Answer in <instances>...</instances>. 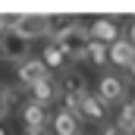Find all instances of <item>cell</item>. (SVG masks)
<instances>
[{
	"instance_id": "6da1fadb",
	"label": "cell",
	"mask_w": 135,
	"mask_h": 135,
	"mask_svg": "<svg viewBox=\"0 0 135 135\" xmlns=\"http://www.w3.org/2000/svg\"><path fill=\"white\" fill-rule=\"evenodd\" d=\"M6 32H13L22 41L32 38H47V16L38 13H25V16H6Z\"/></svg>"
},
{
	"instance_id": "7a4b0ae2",
	"label": "cell",
	"mask_w": 135,
	"mask_h": 135,
	"mask_svg": "<svg viewBox=\"0 0 135 135\" xmlns=\"http://www.w3.org/2000/svg\"><path fill=\"white\" fill-rule=\"evenodd\" d=\"M57 44L63 47V54L69 57V63H75V60H85L91 38H88V28L79 22V25H72L66 35H60V38H57Z\"/></svg>"
},
{
	"instance_id": "3957f363",
	"label": "cell",
	"mask_w": 135,
	"mask_h": 135,
	"mask_svg": "<svg viewBox=\"0 0 135 135\" xmlns=\"http://www.w3.org/2000/svg\"><path fill=\"white\" fill-rule=\"evenodd\" d=\"M0 60L3 63H25L28 60V41L16 38L13 32L0 35Z\"/></svg>"
},
{
	"instance_id": "277c9868",
	"label": "cell",
	"mask_w": 135,
	"mask_h": 135,
	"mask_svg": "<svg viewBox=\"0 0 135 135\" xmlns=\"http://www.w3.org/2000/svg\"><path fill=\"white\" fill-rule=\"evenodd\" d=\"M98 98H101L107 107L123 104L126 101V82H123L119 75H101V82H98Z\"/></svg>"
},
{
	"instance_id": "5b68a950",
	"label": "cell",
	"mask_w": 135,
	"mask_h": 135,
	"mask_svg": "<svg viewBox=\"0 0 135 135\" xmlns=\"http://www.w3.org/2000/svg\"><path fill=\"white\" fill-rule=\"evenodd\" d=\"M50 72H47V66L41 63V57H28L25 63H19V69H16V79H19V85L22 88H35L41 79H47Z\"/></svg>"
},
{
	"instance_id": "8992f818",
	"label": "cell",
	"mask_w": 135,
	"mask_h": 135,
	"mask_svg": "<svg viewBox=\"0 0 135 135\" xmlns=\"http://www.w3.org/2000/svg\"><path fill=\"white\" fill-rule=\"evenodd\" d=\"M88 38L110 47L113 41H119V22H113V19H94L88 25Z\"/></svg>"
},
{
	"instance_id": "52a82bcc",
	"label": "cell",
	"mask_w": 135,
	"mask_h": 135,
	"mask_svg": "<svg viewBox=\"0 0 135 135\" xmlns=\"http://www.w3.org/2000/svg\"><path fill=\"white\" fill-rule=\"evenodd\" d=\"M79 119H88V123H101L107 119V104L98 98V94H91V91H85L82 94V110H79Z\"/></svg>"
},
{
	"instance_id": "ba28073f",
	"label": "cell",
	"mask_w": 135,
	"mask_h": 135,
	"mask_svg": "<svg viewBox=\"0 0 135 135\" xmlns=\"http://www.w3.org/2000/svg\"><path fill=\"white\" fill-rule=\"evenodd\" d=\"M22 119H25V129H47L54 116L47 113V107H41L35 101H25L22 104Z\"/></svg>"
},
{
	"instance_id": "9c48e42d",
	"label": "cell",
	"mask_w": 135,
	"mask_h": 135,
	"mask_svg": "<svg viewBox=\"0 0 135 135\" xmlns=\"http://www.w3.org/2000/svg\"><path fill=\"white\" fill-rule=\"evenodd\" d=\"M57 85H60V94H63V98H82V94L88 91V82H85V75H82V72H75V69L63 72Z\"/></svg>"
},
{
	"instance_id": "30bf717a",
	"label": "cell",
	"mask_w": 135,
	"mask_h": 135,
	"mask_svg": "<svg viewBox=\"0 0 135 135\" xmlns=\"http://www.w3.org/2000/svg\"><path fill=\"white\" fill-rule=\"evenodd\" d=\"M135 60V44L129 41V38H119V41H113L110 44V63L119 69H129Z\"/></svg>"
},
{
	"instance_id": "8fae6325",
	"label": "cell",
	"mask_w": 135,
	"mask_h": 135,
	"mask_svg": "<svg viewBox=\"0 0 135 135\" xmlns=\"http://www.w3.org/2000/svg\"><path fill=\"white\" fill-rule=\"evenodd\" d=\"M32 91V98L28 101H35V104H41V107H47L50 101H57L60 98V85H57V79L54 75H47V79H41L35 88H28Z\"/></svg>"
},
{
	"instance_id": "7c38bea8",
	"label": "cell",
	"mask_w": 135,
	"mask_h": 135,
	"mask_svg": "<svg viewBox=\"0 0 135 135\" xmlns=\"http://www.w3.org/2000/svg\"><path fill=\"white\" fill-rule=\"evenodd\" d=\"M41 63L47 66V72H50V69H66V72H69V57L63 54V47H60L57 41L44 44V54H41Z\"/></svg>"
},
{
	"instance_id": "4fadbf2b",
	"label": "cell",
	"mask_w": 135,
	"mask_h": 135,
	"mask_svg": "<svg viewBox=\"0 0 135 135\" xmlns=\"http://www.w3.org/2000/svg\"><path fill=\"white\" fill-rule=\"evenodd\" d=\"M50 126H54V135H79L82 119H79L75 113H69V110H60V113L50 119Z\"/></svg>"
},
{
	"instance_id": "5bb4252c",
	"label": "cell",
	"mask_w": 135,
	"mask_h": 135,
	"mask_svg": "<svg viewBox=\"0 0 135 135\" xmlns=\"http://www.w3.org/2000/svg\"><path fill=\"white\" fill-rule=\"evenodd\" d=\"M72 25H79V19L75 16H47V38L50 41H57L60 35H66Z\"/></svg>"
},
{
	"instance_id": "9a60e30c",
	"label": "cell",
	"mask_w": 135,
	"mask_h": 135,
	"mask_svg": "<svg viewBox=\"0 0 135 135\" xmlns=\"http://www.w3.org/2000/svg\"><path fill=\"white\" fill-rule=\"evenodd\" d=\"M85 60H88L94 69H104L107 63H110V47H107V44H98V41H91V44H88Z\"/></svg>"
},
{
	"instance_id": "2e32d148",
	"label": "cell",
	"mask_w": 135,
	"mask_h": 135,
	"mask_svg": "<svg viewBox=\"0 0 135 135\" xmlns=\"http://www.w3.org/2000/svg\"><path fill=\"white\" fill-rule=\"evenodd\" d=\"M123 129L129 135H135V98L132 101H123V107H119V119H116Z\"/></svg>"
},
{
	"instance_id": "e0dca14e",
	"label": "cell",
	"mask_w": 135,
	"mask_h": 135,
	"mask_svg": "<svg viewBox=\"0 0 135 135\" xmlns=\"http://www.w3.org/2000/svg\"><path fill=\"white\" fill-rule=\"evenodd\" d=\"M9 110H13V107H9V85H3V82H0V119H3Z\"/></svg>"
},
{
	"instance_id": "ac0fdd59",
	"label": "cell",
	"mask_w": 135,
	"mask_h": 135,
	"mask_svg": "<svg viewBox=\"0 0 135 135\" xmlns=\"http://www.w3.org/2000/svg\"><path fill=\"white\" fill-rule=\"evenodd\" d=\"M101 135H129V132H126L119 123H104V126H101Z\"/></svg>"
},
{
	"instance_id": "d6986e66",
	"label": "cell",
	"mask_w": 135,
	"mask_h": 135,
	"mask_svg": "<svg viewBox=\"0 0 135 135\" xmlns=\"http://www.w3.org/2000/svg\"><path fill=\"white\" fill-rule=\"evenodd\" d=\"M25 135H50L47 129H25Z\"/></svg>"
},
{
	"instance_id": "ffe728a7",
	"label": "cell",
	"mask_w": 135,
	"mask_h": 135,
	"mask_svg": "<svg viewBox=\"0 0 135 135\" xmlns=\"http://www.w3.org/2000/svg\"><path fill=\"white\" fill-rule=\"evenodd\" d=\"M129 79H132V85H135V60H132V66H129Z\"/></svg>"
},
{
	"instance_id": "44dd1931",
	"label": "cell",
	"mask_w": 135,
	"mask_h": 135,
	"mask_svg": "<svg viewBox=\"0 0 135 135\" xmlns=\"http://www.w3.org/2000/svg\"><path fill=\"white\" fill-rule=\"evenodd\" d=\"M6 32V16H0V35Z\"/></svg>"
},
{
	"instance_id": "7402d4cb",
	"label": "cell",
	"mask_w": 135,
	"mask_h": 135,
	"mask_svg": "<svg viewBox=\"0 0 135 135\" xmlns=\"http://www.w3.org/2000/svg\"><path fill=\"white\" fill-rule=\"evenodd\" d=\"M129 41H132V44H135V22H132V38H129Z\"/></svg>"
},
{
	"instance_id": "603a6c76",
	"label": "cell",
	"mask_w": 135,
	"mask_h": 135,
	"mask_svg": "<svg viewBox=\"0 0 135 135\" xmlns=\"http://www.w3.org/2000/svg\"><path fill=\"white\" fill-rule=\"evenodd\" d=\"M0 135H9V132H6V129H3V126H0Z\"/></svg>"
}]
</instances>
